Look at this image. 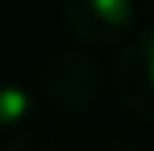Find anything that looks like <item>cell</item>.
<instances>
[{
	"label": "cell",
	"mask_w": 154,
	"mask_h": 151,
	"mask_svg": "<svg viewBox=\"0 0 154 151\" xmlns=\"http://www.w3.org/2000/svg\"><path fill=\"white\" fill-rule=\"evenodd\" d=\"M108 79L100 61L79 47H54L36 65V101L54 115H82L100 104Z\"/></svg>",
	"instance_id": "obj_1"
},
{
	"label": "cell",
	"mask_w": 154,
	"mask_h": 151,
	"mask_svg": "<svg viewBox=\"0 0 154 151\" xmlns=\"http://www.w3.org/2000/svg\"><path fill=\"white\" fill-rule=\"evenodd\" d=\"M111 86L133 119L154 126V29H143L118 47Z\"/></svg>",
	"instance_id": "obj_2"
},
{
	"label": "cell",
	"mask_w": 154,
	"mask_h": 151,
	"mask_svg": "<svg viewBox=\"0 0 154 151\" xmlns=\"http://www.w3.org/2000/svg\"><path fill=\"white\" fill-rule=\"evenodd\" d=\"M136 0H65V29L82 47H111L136 25Z\"/></svg>",
	"instance_id": "obj_3"
},
{
	"label": "cell",
	"mask_w": 154,
	"mask_h": 151,
	"mask_svg": "<svg viewBox=\"0 0 154 151\" xmlns=\"http://www.w3.org/2000/svg\"><path fill=\"white\" fill-rule=\"evenodd\" d=\"M39 133V101L14 83L0 86V151H29Z\"/></svg>",
	"instance_id": "obj_4"
},
{
	"label": "cell",
	"mask_w": 154,
	"mask_h": 151,
	"mask_svg": "<svg viewBox=\"0 0 154 151\" xmlns=\"http://www.w3.org/2000/svg\"><path fill=\"white\" fill-rule=\"evenodd\" d=\"M39 151H133V144L100 126H72L47 137Z\"/></svg>",
	"instance_id": "obj_5"
},
{
	"label": "cell",
	"mask_w": 154,
	"mask_h": 151,
	"mask_svg": "<svg viewBox=\"0 0 154 151\" xmlns=\"http://www.w3.org/2000/svg\"><path fill=\"white\" fill-rule=\"evenodd\" d=\"M136 4H140V14L154 25V0H136Z\"/></svg>",
	"instance_id": "obj_6"
}]
</instances>
